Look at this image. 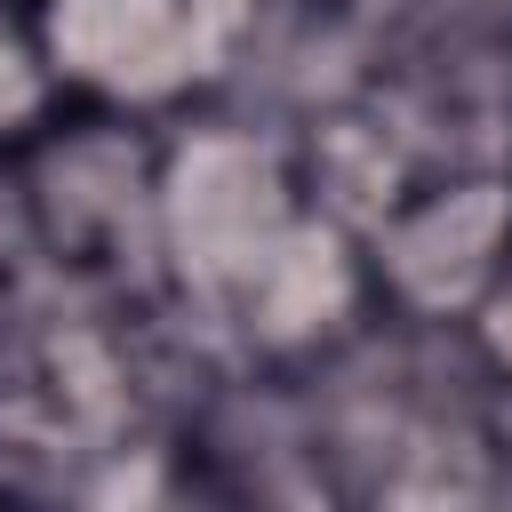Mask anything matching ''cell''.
Here are the masks:
<instances>
[{
  "instance_id": "7a4b0ae2",
  "label": "cell",
  "mask_w": 512,
  "mask_h": 512,
  "mask_svg": "<svg viewBox=\"0 0 512 512\" xmlns=\"http://www.w3.org/2000/svg\"><path fill=\"white\" fill-rule=\"evenodd\" d=\"M40 64L56 88H88L112 112H152L208 80V48L184 0H48Z\"/></svg>"
},
{
  "instance_id": "6da1fadb",
  "label": "cell",
  "mask_w": 512,
  "mask_h": 512,
  "mask_svg": "<svg viewBox=\"0 0 512 512\" xmlns=\"http://www.w3.org/2000/svg\"><path fill=\"white\" fill-rule=\"evenodd\" d=\"M512 240V184L504 176H440L416 184L376 232H368V280L400 304V320L480 312V296L504 280Z\"/></svg>"
},
{
  "instance_id": "3957f363",
  "label": "cell",
  "mask_w": 512,
  "mask_h": 512,
  "mask_svg": "<svg viewBox=\"0 0 512 512\" xmlns=\"http://www.w3.org/2000/svg\"><path fill=\"white\" fill-rule=\"evenodd\" d=\"M40 96H48V64H40V40L8 32L0 24V144L24 136L40 120Z\"/></svg>"
}]
</instances>
